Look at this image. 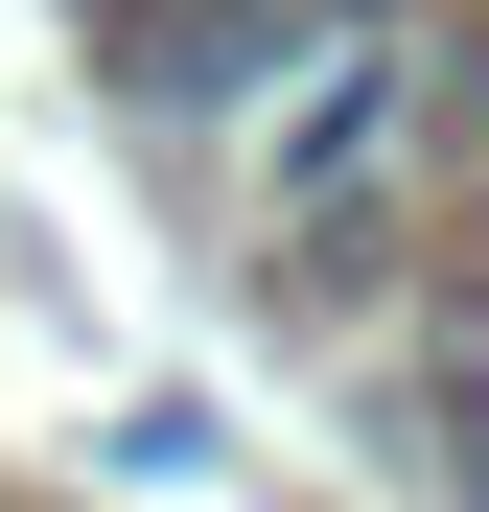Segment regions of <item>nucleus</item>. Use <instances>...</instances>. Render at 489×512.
Wrapping results in <instances>:
<instances>
[{
    "label": "nucleus",
    "mask_w": 489,
    "mask_h": 512,
    "mask_svg": "<svg viewBox=\"0 0 489 512\" xmlns=\"http://www.w3.org/2000/svg\"><path fill=\"white\" fill-rule=\"evenodd\" d=\"M396 140H420V70H396V47H350V94H326V117H280V210H326V187H373Z\"/></svg>",
    "instance_id": "f257e3e1"
}]
</instances>
